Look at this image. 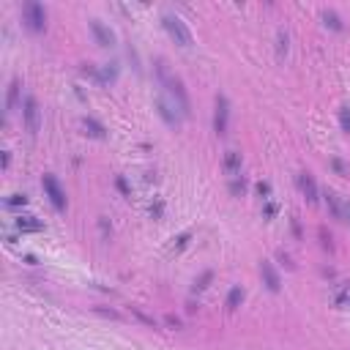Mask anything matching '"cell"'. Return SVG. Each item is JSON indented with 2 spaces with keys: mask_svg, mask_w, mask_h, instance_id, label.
<instances>
[{
  "mask_svg": "<svg viewBox=\"0 0 350 350\" xmlns=\"http://www.w3.org/2000/svg\"><path fill=\"white\" fill-rule=\"evenodd\" d=\"M22 16H25V25L30 27L33 33H41L44 27H47V11H44V5L36 3V0H27V3L22 5Z\"/></svg>",
  "mask_w": 350,
  "mask_h": 350,
  "instance_id": "obj_1",
  "label": "cell"
},
{
  "mask_svg": "<svg viewBox=\"0 0 350 350\" xmlns=\"http://www.w3.org/2000/svg\"><path fill=\"white\" fill-rule=\"evenodd\" d=\"M41 186H44V191H47L49 202L55 205V211H63V208H66V191L60 189L58 178H55V175H44V178H41Z\"/></svg>",
  "mask_w": 350,
  "mask_h": 350,
  "instance_id": "obj_2",
  "label": "cell"
},
{
  "mask_svg": "<svg viewBox=\"0 0 350 350\" xmlns=\"http://www.w3.org/2000/svg\"><path fill=\"white\" fill-rule=\"evenodd\" d=\"M164 27H167V33L175 38V44H180V47H189V44H191L189 30H186V25L178 19V16L167 14V16H164Z\"/></svg>",
  "mask_w": 350,
  "mask_h": 350,
  "instance_id": "obj_3",
  "label": "cell"
},
{
  "mask_svg": "<svg viewBox=\"0 0 350 350\" xmlns=\"http://www.w3.org/2000/svg\"><path fill=\"white\" fill-rule=\"evenodd\" d=\"M227 118H230V101L227 96H216V109H213V131L219 137L227 134Z\"/></svg>",
  "mask_w": 350,
  "mask_h": 350,
  "instance_id": "obj_4",
  "label": "cell"
},
{
  "mask_svg": "<svg viewBox=\"0 0 350 350\" xmlns=\"http://www.w3.org/2000/svg\"><path fill=\"white\" fill-rule=\"evenodd\" d=\"M22 115H25V129L30 131V134H36V131H38V101L33 96L25 98V104H22Z\"/></svg>",
  "mask_w": 350,
  "mask_h": 350,
  "instance_id": "obj_5",
  "label": "cell"
},
{
  "mask_svg": "<svg viewBox=\"0 0 350 350\" xmlns=\"http://www.w3.org/2000/svg\"><path fill=\"white\" fill-rule=\"evenodd\" d=\"M167 88H170V93H173V98L178 101V109H180V115H189L191 109H189V93H186V88H183V82L180 80H170L167 82Z\"/></svg>",
  "mask_w": 350,
  "mask_h": 350,
  "instance_id": "obj_6",
  "label": "cell"
},
{
  "mask_svg": "<svg viewBox=\"0 0 350 350\" xmlns=\"http://www.w3.org/2000/svg\"><path fill=\"white\" fill-rule=\"evenodd\" d=\"M260 273H262V279H265V287L271 290V293H276V290L282 287V282H279V273H276V268H273L268 260H262V262H260Z\"/></svg>",
  "mask_w": 350,
  "mask_h": 350,
  "instance_id": "obj_7",
  "label": "cell"
},
{
  "mask_svg": "<svg viewBox=\"0 0 350 350\" xmlns=\"http://www.w3.org/2000/svg\"><path fill=\"white\" fill-rule=\"evenodd\" d=\"M298 189L304 191V197L312 202V205H315V202H317V183H315V178H312L309 173H301L298 175Z\"/></svg>",
  "mask_w": 350,
  "mask_h": 350,
  "instance_id": "obj_8",
  "label": "cell"
},
{
  "mask_svg": "<svg viewBox=\"0 0 350 350\" xmlns=\"http://www.w3.org/2000/svg\"><path fill=\"white\" fill-rule=\"evenodd\" d=\"M90 30H93V36H96L98 47H112V44H115L112 30H109V27H104L98 19H93V22H90Z\"/></svg>",
  "mask_w": 350,
  "mask_h": 350,
  "instance_id": "obj_9",
  "label": "cell"
},
{
  "mask_svg": "<svg viewBox=\"0 0 350 350\" xmlns=\"http://www.w3.org/2000/svg\"><path fill=\"white\" fill-rule=\"evenodd\" d=\"M16 227H19L22 233H38L44 224L36 222V216H16Z\"/></svg>",
  "mask_w": 350,
  "mask_h": 350,
  "instance_id": "obj_10",
  "label": "cell"
},
{
  "mask_svg": "<svg viewBox=\"0 0 350 350\" xmlns=\"http://www.w3.org/2000/svg\"><path fill=\"white\" fill-rule=\"evenodd\" d=\"M156 109H159V115L164 118V123H167V126H178V115L173 112V107H170L167 101H162V98H159V101H156Z\"/></svg>",
  "mask_w": 350,
  "mask_h": 350,
  "instance_id": "obj_11",
  "label": "cell"
},
{
  "mask_svg": "<svg viewBox=\"0 0 350 350\" xmlns=\"http://www.w3.org/2000/svg\"><path fill=\"white\" fill-rule=\"evenodd\" d=\"M16 101H19V80H11L8 96H5V112H14Z\"/></svg>",
  "mask_w": 350,
  "mask_h": 350,
  "instance_id": "obj_12",
  "label": "cell"
},
{
  "mask_svg": "<svg viewBox=\"0 0 350 350\" xmlns=\"http://www.w3.org/2000/svg\"><path fill=\"white\" fill-rule=\"evenodd\" d=\"M241 301H244V287H238V284H235V287H230L224 306H227V309L233 312V309H238V306H241Z\"/></svg>",
  "mask_w": 350,
  "mask_h": 350,
  "instance_id": "obj_13",
  "label": "cell"
},
{
  "mask_svg": "<svg viewBox=\"0 0 350 350\" xmlns=\"http://www.w3.org/2000/svg\"><path fill=\"white\" fill-rule=\"evenodd\" d=\"M82 126H85V131H88L90 137H96V140H101V137L107 134V129H104V126L98 123L96 118H85V120H82Z\"/></svg>",
  "mask_w": 350,
  "mask_h": 350,
  "instance_id": "obj_14",
  "label": "cell"
},
{
  "mask_svg": "<svg viewBox=\"0 0 350 350\" xmlns=\"http://www.w3.org/2000/svg\"><path fill=\"white\" fill-rule=\"evenodd\" d=\"M326 202H328V208H331L334 219H342V200H339L334 191H326Z\"/></svg>",
  "mask_w": 350,
  "mask_h": 350,
  "instance_id": "obj_15",
  "label": "cell"
},
{
  "mask_svg": "<svg viewBox=\"0 0 350 350\" xmlns=\"http://www.w3.org/2000/svg\"><path fill=\"white\" fill-rule=\"evenodd\" d=\"M224 167H227V173H238L241 170V153H235V151H230L227 156H224Z\"/></svg>",
  "mask_w": 350,
  "mask_h": 350,
  "instance_id": "obj_16",
  "label": "cell"
},
{
  "mask_svg": "<svg viewBox=\"0 0 350 350\" xmlns=\"http://www.w3.org/2000/svg\"><path fill=\"white\" fill-rule=\"evenodd\" d=\"M323 19H326V25L331 27V30H342V19H339V14L337 11H326V14H323Z\"/></svg>",
  "mask_w": 350,
  "mask_h": 350,
  "instance_id": "obj_17",
  "label": "cell"
},
{
  "mask_svg": "<svg viewBox=\"0 0 350 350\" xmlns=\"http://www.w3.org/2000/svg\"><path fill=\"white\" fill-rule=\"evenodd\" d=\"M211 279H213V271H202L200 279L194 282V290H197V293H200V290H205L208 284H211Z\"/></svg>",
  "mask_w": 350,
  "mask_h": 350,
  "instance_id": "obj_18",
  "label": "cell"
},
{
  "mask_svg": "<svg viewBox=\"0 0 350 350\" xmlns=\"http://www.w3.org/2000/svg\"><path fill=\"white\" fill-rule=\"evenodd\" d=\"M339 126H342V131H348V134H350V107L339 109Z\"/></svg>",
  "mask_w": 350,
  "mask_h": 350,
  "instance_id": "obj_19",
  "label": "cell"
},
{
  "mask_svg": "<svg viewBox=\"0 0 350 350\" xmlns=\"http://www.w3.org/2000/svg\"><path fill=\"white\" fill-rule=\"evenodd\" d=\"M25 202H27L25 194H11L8 200H5V205H8V208H19V205H25Z\"/></svg>",
  "mask_w": 350,
  "mask_h": 350,
  "instance_id": "obj_20",
  "label": "cell"
},
{
  "mask_svg": "<svg viewBox=\"0 0 350 350\" xmlns=\"http://www.w3.org/2000/svg\"><path fill=\"white\" fill-rule=\"evenodd\" d=\"M115 186H118V191H120L123 197H131V189H129V183H126L123 175H118V178H115Z\"/></svg>",
  "mask_w": 350,
  "mask_h": 350,
  "instance_id": "obj_21",
  "label": "cell"
},
{
  "mask_svg": "<svg viewBox=\"0 0 350 350\" xmlns=\"http://www.w3.org/2000/svg\"><path fill=\"white\" fill-rule=\"evenodd\" d=\"M279 44H276V49H279V55H284V52H287V33H284V30H279Z\"/></svg>",
  "mask_w": 350,
  "mask_h": 350,
  "instance_id": "obj_22",
  "label": "cell"
},
{
  "mask_svg": "<svg viewBox=\"0 0 350 350\" xmlns=\"http://www.w3.org/2000/svg\"><path fill=\"white\" fill-rule=\"evenodd\" d=\"M244 189H246L244 178H233V183H230V191H233V194H241Z\"/></svg>",
  "mask_w": 350,
  "mask_h": 350,
  "instance_id": "obj_23",
  "label": "cell"
},
{
  "mask_svg": "<svg viewBox=\"0 0 350 350\" xmlns=\"http://www.w3.org/2000/svg\"><path fill=\"white\" fill-rule=\"evenodd\" d=\"M342 222H350V200L342 202Z\"/></svg>",
  "mask_w": 350,
  "mask_h": 350,
  "instance_id": "obj_24",
  "label": "cell"
},
{
  "mask_svg": "<svg viewBox=\"0 0 350 350\" xmlns=\"http://www.w3.org/2000/svg\"><path fill=\"white\" fill-rule=\"evenodd\" d=\"M164 323H167V326H173V328H180V320L175 315H167V317H164Z\"/></svg>",
  "mask_w": 350,
  "mask_h": 350,
  "instance_id": "obj_25",
  "label": "cell"
},
{
  "mask_svg": "<svg viewBox=\"0 0 350 350\" xmlns=\"http://www.w3.org/2000/svg\"><path fill=\"white\" fill-rule=\"evenodd\" d=\"M320 238H323V246L331 249V235H326V227H320Z\"/></svg>",
  "mask_w": 350,
  "mask_h": 350,
  "instance_id": "obj_26",
  "label": "cell"
},
{
  "mask_svg": "<svg viewBox=\"0 0 350 350\" xmlns=\"http://www.w3.org/2000/svg\"><path fill=\"white\" fill-rule=\"evenodd\" d=\"M257 191H260V194L265 197V194H271V186H268V183H262V180H260V183H257Z\"/></svg>",
  "mask_w": 350,
  "mask_h": 350,
  "instance_id": "obj_27",
  "label": "cell"
},
{
  "mask_svg": "<svg viewBox=\"0 0 350 350\" xmlns=\"http://www.w3.org/2000/svg\"><path fill=\"white\" fill-rule=\"evenodd\" d=\"M162 211H164V205H162V202H156V205H151V213H153V216H162Z\"/></svg>",
  "mask_w": 350,
  "mask_h": 350,
  "instance_id": "obj_28",
  "label": "cell"
},
{
  "mask_svg": "<svg viewBox=\"0 0 350 350\" xmlns=\"http://www.w3.org/2000/svg\"><path fill=\"white\" fill-rule=\"evenodd\" d=\"M331 164H334V170H337V173H345V164H342V162H339V159H334V162H331Z\"/></svg>",
  "mask_w": 350,
  "mask_h": 350,
  "instance_id": "obj_29",
  "label": "cell"
},
{
  "mask_svg": "<svg viewBox=\"0 0 350 350\" xmlns=\"http://www.w3.org/2000/svg\"><path fill=\"white\" fill-rule=\"evenodd\" d=\"M186 241H189V233H183V235L178 238V249H183V246H186Z\"/></svg>",
  "mask_w": 350,
  "mask_h": 350,
  "instance_id": "obj_30",
  "label": "cell"
}]
</instances>
